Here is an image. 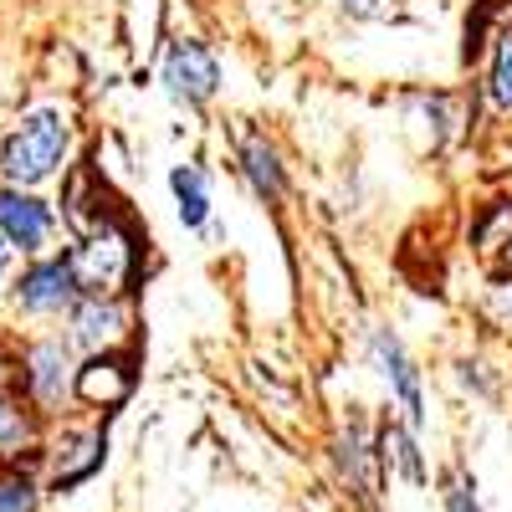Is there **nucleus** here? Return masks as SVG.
Returning <instances> with one entry per match:
<instances>
[{
    "label": "nucleus",
    "mask_w": 512,
    "mask_h": 512,
    "mask_svg": "<svg viewBox=\"0 0 512 512\" xmlns=\"http://www.w3.org/2000/svg\"><path fill=\"white\" fill-rule=\"evenodd\" d=\"M384 461H400V472L420 482V456H415V441L410 436H400V431L384 436Z\"/></svg>",
    "instance_id": "obj_14"
},
{
    "label": "nucleus",
    "mask_w": 512,
    "mask_h": 512,
    "mask_svg": "<svg viewBox=\"0 0 512 512\" xmlns=\"http://www.w3.org/2000/svg\"><path fill=\"white\" fill-rule=\"evenodd\" d=\"M31 487L26 482H0V512H31Z\"/></svg>",
    "instance_id": "obj_15"
},
{
    "label": "nucleus",
    "mask_w": 512,
    "mask_h": 512,
    "mask_svg": "<svg viewBox=\"0 0 512 512\" xmlns=\"http://www.w3.org/2000/svg\"><path fill=\"white\" fill-rule=\"evenodd\" d=\"M123 374H118V364H93L88 374H82V395L88 400H118L123 395Z\"/></svg>",
    "instance_id": "obj_11"
},
{
    "label": "nucleus",
    "mask_w": 512,
    "mask_h": 512,
    "mask_svg": "<svg viewBox=\"0 0 512 512\" xmlns=\"http://www.w3.org/2000/svg\"><path fill=\"white\" fill-rule=\"evenodd\" d=\"M31 390L47 405H57L67 395V354H62V344H41L31 354Z\"/></svg>",
    "instance_id": "obj_7"
},
{
    "label": "nucleus",
    "mask_w": 512,
    "mask_h": 512,
    "mask_svg": "<svg viewBox=\"0 0 512 512\" xmlns=\"http://www.w3.org/2000/svg\"><path fill=\"white\" fill-rule=\"evenodd\" d=\"M72 287H82V282H77L72 256H67V262H47V267H36V272L21 282V303H26V308H36V313H47V308H62V303H67Z\"/></svg>",
    "instance_id": "obj_5"
},
{
    "label": "nucleus",
    "mask_w": 512,
    "mask_h": 512,
    "mask_svg": "<svg viewBox=\"0 0 512 512\" xmlns=\"http://www.w3.org/2000/svg\"><path fill=\"white\" fill-rule=\"evenodd\" d=\"M118 333H123V318H118V308L103 303V297H93V303L77 308V344L103 349V344H113Z\"/></svg>",
    "instance_id": "obj_8"
},
{
    "label": "nucleus",
    "mask_w": 512,
    "mask_h": 512,
    "mask_svg": "<svg viewBox=\"0 0 512 512\" xmlns=\"http://www.w3.org/2000/svg\"><path fill=\"white\" fill-rule=\"evenodd\" d=\"M6 267H11V241H6V231H0V277H6Z\"/></svg>",
    "instance_id": "obj_18"
},
{
    "label": "nucleus",
    "mask_w": 512,
    "mask_h": 512,
    "mask_svg": "<svg viewBox=\"0 0 512 512\" xmlns=\"http://www.w3.org/2000/svg\"><path fill=\"white\" fill-rule=\"evenodd\" d=\"M507 262H512V246H507Z\"/></svg>",
    "instance_id": "obj_19"
},
{
    "label": "nucleus",
    "mask_w": 512,
    "mask_h": 512,
    "mask_svg": "<svg viewBox=\"0 0 512 512\" xmlns=\"http://www.w3.org/2000/svg\"><path fill=\"white\" fill-rule=\"evenodd\" d=\"M26 436H31V425L21 420V410L0 400V456H11V451H16Z\"/></svg>",
    "instance_id": "obj_13"
},
{
    "label": "nucleus",
    "mask_w": 512,
    "mask_h": 512,
    "mask_svg": "<svg viewBox=\"0 0 512 512\" xmlns=\"http://www.w3.org/2000/svg\"><path fill=\"white\" fill-rule=\"evenodd\" d=\"M492 98L502 108H512V36H502V47L492 57Z\"/></svg>",
    "instance_id": "obj_12"
},
{
    "label": "nucleus",
    "mask_w": 512,
    "mask_h": 512,
    "mask_svg": "<svg viewBox=\"0 0 512 512\" xmlns=\"http://www.w3.org/2000/svg\"><path fill=\"white\" fill-rule=\"evenodd\" d=\"M118 262H123V246H118V241H93V246H82V251L72 256V272H77L82 287L103 292V287L118 277Z\"/></svg>",
    "instance_id": "obj_6"
},
{
    "label": "nucleus",
    "mask_w": 512,
    "mask_h": 512,
    "mask_svg": "<svg viewBox=\"0 0 512 512\" xmlns=\"http://www.w3.org/2000/svg\"><path fill=\"white\" fill-rule=\"evenodd\" d=\"M446 507H451V512H477V502H472V487H466L461 477L451 482V492H446Z\"/></svg>",
    "instance_id": "obj_16"
},
{
    "label": "nucleus",
    "mask_w": 512,
    "mask_h": 512,
    "mask_svg": "<svg viewBox=\"0 0 512 512\" xmlns=\"http://www.w3.org/2000/svg\"><path fill=\"white\" fill-rule=\"evenodd\" d=\"M497 313H502V318H512V287H502V292H497Z\"/></svg>",
    "instance_id": "obj_17"
},
{
    "label": "nucleus",
    "mask_w": 512,
    "mask_h": 512,
    "mask_svg": "<svg viewBox=\"0 0 512 512\" xmlns=\"http://www.w3.org/2000/svg\"><path fill=\"white\" fill-rule=\"evenodd\" d=\"M0 231H6L11 246L36 251L41 241H47V231H52V216H47V205H36L26 195H0Z\"/></svg>",
    "instance_id": "obj_4"
},
{
    "label": "nucleus",
    "mask_w": 512,
    "mask_h": 512,
    "mask_svg": "<svg viewBox=\"0 0 512 512\" xmlns=\"http://www.w3.org/2000/svg\"><path fill=\"white\" fill-rule=\"evenodd\" d=\"M169 185H175V200H180V221L185 226H205V216H210V195H205V175L200 169H175L169 175Z\"/></svg>",
    "instance_id": "obj_9"
},
{
    "label": "nucleus",
    "mask_w": 512,
    "mask_h": 512,
    "mask_svg": "<svg viewBox=\"0 0 512 512\" xmlns=\"http://www.w3.org/2000/svg\"><path fill=\"white\" fill-rule=\"evenodd\" d=\"M246 175L262 195H277L282 190V169H277V154L267 144H246Z\"/></svg>",
    "instance_id": "obj_10"
},
{
    "label": "nucleus",
    "mask_w": 512,
    "mask_h": 512,
    "mask_svg": "<svg viewBox=\"0 0 512 512\" xmlns=\"http://www.w3.org/2000/svg\"><path fill=\"white\" fill-rule=\"evenodd\" d=\"M374 359L384 364V379L395 384V395L405 405V420H410V431H420V420H425V405H420V379H415V364L405 359V349L395 344L390 333H379L374 338Z\"/></svg>",
    "instance_id": "obj_3"
},
{
    "label": "nucleus",
    "mask_w": 512,
    "mask_h": 512,
    "mask_svg": "<svg viewBox=\"0 0 512 512\" xmlns=\"http://www.w3.org/2000/svg\"><path fill=\"white\" fill-rule=\"evenodd\" d=\"M164 82H169L175 98L205 103L210 93H216V82H221V67H216V57H210L200 41H180V47L169 52V62H164Z\"/></svg>",
    "instance_id": "obj_2"
},
{
    "label": "nucleus",
    "mask_w": 512,
    "mask_h": 512,
    "mask_svg": "<svg viewBox=\"0 0 512 512\" xmlns=\"http://www.w3.org/2000/svg\"><path fill=\"white\" fill-rule=\"evenodd\" d=\"M62 154H67V123H62V113L41 108L6 139V149H0V169H6L16 185H36V180H47L52 169L62 164Z\"/></svg>",
    "instance_id": "obj_1"
}]
</instances>
